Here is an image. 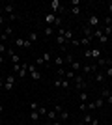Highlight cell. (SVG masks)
I'll return each mask as SVG.
<instances>
[{
  "label": "cell",
  "instance_id": "1",
  "mask_svg": "<svg viewBox=\"0 0 112 125\" xmlns=\"http://www.w3.org/2000/svg\"><path fill=\"white\" fill-rule=\"evenodd\" d=\"M17 75L15 73H10L8 77H4V92H11V90L17 86Z\"/></svg>",
  "mask_w": 112,
  "mask_h": 125
},
{
  "label": "cell",
  "instance_id": "2",
  "mask_svg": "<svg viewBox=\"0 0 112 125\" xmlns=\"http://www.w3.org/2000/svg\"><path fill=\"white\" fill-rule=\"evenodd\" d=\"M73 80H75V88L79 90V92H86V88H88V82H86L84 75H77Z\"/></svg>",
  "mask_w": 112,
  "mask_h": 125
},
{
  "label": "cell",
  "instance_id": "3",
  "mask_svg": "<svg viewBox=\"0 0 112 125\" xmlns=\"http://www.w3.org/2000/svg\"><path fill=\"white\" fill-rule=\"evenodd\" d=\"M49 8H51V13H54V15H58V13L64 11V6H62L60 0H51V2H49Z\"/></svg>",
  "mask_w": 112,
  "mask_h": 125
},
{
  "label": "cell",
  "instance_id": "4",
  "mask_svg": "<svg viewBox=\"0 0 112 125\" xmlns=\"http://www.w3.org/2000/svg\"><path fill=\"white\" fill-rule=\"evenodd\" d=\"M86 24L90 26V28H93V30H95V28H99V26H101V19H99V15L92 13V15L88 17V22H86Z\"/></svg>",
  "mask_w": 112,
  "mask_h": 125
},
{
  "label": "cell",
  "instance_id": "5",
  "mask_svg": "<svg viewBox=\"0 0 112 125\" xmlns=\"http://www.w3.org/2000/svg\"><path fill=\"white\" fill-rule=\"evenodd\" d=\"M28 75L32 77V80H41V73L37 71L36 63H28Z\"/></svg>",
  "mask_w": 112,
  "mask_h": 125
},
{
  "label": "cell",
  "instance_id": "6",
  "mask_svg": "<svg viewBox=\"0 0 112 125\" xmlns=\"http://www.w3.org/2000/svg\"><path fill=\"white\" fill-rule=\"evenodd\" d=\"M8 58H10V62H11V65H15V63H21V56L17 54L13 49H8Z\"/></svg>",
  "mask_w": 112,
  "mask_h": 125
},
{
  "label": "cell",
  "instance_id": "7",
  "mask_svg": "<svg viewBox=\"0 0 112 125\" xmlns=\"http://www.w3.org/2000/svg\"><path fill=\"white\" fill-rule=\"evenodd\" d=\"M2 13H6V15H15V4L13 2H6L4 6H2Z\"/></svg>",
  "mask_w": 112,
  "mask_h": 125
},
{
  "label": "cell",
  "instance_id": "8",
  "mask_svg": "<svg viewBox=\"0 0 112 125\" xmlns=\"http://www.w3.org/2000/svg\"><path fill=\"white\" fill-rule=\"evenodd\" d=\"M93 37H97V39H99V41H101L103 45H105V43H108V41H110V39H108V37L105 36V34H103L101 26H99V28H95V30H93Z\"/></svg>",
  "mask_w": 112,
  "mask_h": 125
},
{
  "label": "cell",
  "instance_id": "9",
  "mask_svg": "<svg viewBox=\"0 0 112 125\" xmlns=\"http://www.w3.org/2000/svg\"><path fill=\"white\" fill-rule=\"evenodd\" d=\"M10 36H13V28H11V26H6L4 32L0 34V43H6L10 39Z\"/></svg>",
  "mask_w": 112,
  "mask_h": 125
},
{
  "label": "cell",
  "instance_id": "10",
  "mask_svg": "<svg viewBox=\"0 0 112 125\" xmlns=\"http://www.w3.org/2000/svg\"><path fill=\"white\" fill-rule=\"evenodd\" d=\"M39 60H41V62H43V65H49V63H51V62H52V60H54V56H52V52L45 51V52H43V54H41V56H39Z\"/></svg>",
  "mask_w": 112,
  "mask_h": 125
},
{
  "label": "cell",
  "instance_id": "11",
  "mask_svg": "<svg viewBox=\"0 0 112 125\" xmlns=\"http://www.w3.org/2000/svg\"><path fill=\"white\" fill-rule=\"evenodd\" d=\"M26 75H28V63H22V65H21V71L17 73V78H19V80H22Z\"/></svg>",
  "mask_w": 112,
  "mask_h": 125
},
{
  "label": "cell",
  "instance_id": "12",
  "mask_svg": "<svg viewBox=\"0 0 112 125\" xmlns=\"http://www.w3.org/2000/svg\"><path fill=\"white\" fill-rule=\"evenodd\" d=\"M45 118H47L49 121H56V118H58V112H56V108H54V110H49Z\"/></svg>",
  "mask_w": 112,
  "mask_h": 125
},
{
  "label": "cell",
  "instance_id": "13",
  "mask_svg": "<svg viewBox=\"0 0 112 125\" xmlns=\"http://www.w3.org/2000/svg\"><path fill=\"white\" fill-rule=\"evenodd\" d=\"M82 32H84V37H93V28H90L88 24L82 26Z\"/></svg>",
  "mask_w": 112,
  "mask_h": 125
},
{
  "label": "cell",
  "instance_id": "14",
  "mask_svg": "<svg viewBox=\"0 0 112 125\" xmlns=\"http://www.w3.org/2000/svg\"><path fill=\"white\" fill-rule=\"evenodd\" d=\"M54 34H56V28H54V26H45V30H43V36H54Z\"/></svg>",
  "mask_w": 112,
  "mask_h": 125
},
{
  "label": "cell",
  "instance_id": "15",
  "mask_svg": "<svg viewBox=\"0 0 112 125\" xmlns=\"http://www.w3.org/2000/svg\"><path fill=\"white\" fill-rule=\"evenodd\" d=\"M90 73H92V63H82L80 75H90Z\"/></svg>",
  "mask_w": 112,
  "mask_h": 125
},
{
  "label": "cell",
  "instance_id": "16",
  "mask_svg": "<svg viewBox=\"0 0 112 125\" xmlns=\"http://www.w3.org/2000/svg\"><path fill=\"white\" fill-rule=\"evenodd\" d=\"M93 118H95V116H92L90 112H86V114L82 116V123H88V125H92V121H93Z\"/></svg>",
  "mask_w": 112,
  "mask_h": 125
},
{
  "label": "cell",
  "instance_id": "17",
  "mask_svg": "<svg viewBox=\"0 0 112 125\" xmlns=\"http://www.w3.org/2000/svg\"><path fill=\"white\" fill-rule=\"evenodd\" d=\"M69 65H71V69H73L75 73H79L80 69H82V63H80V62H77V60H73V62H71Z\"/></svg>",
  "mask_w": 112,
  "mask_h": 125
},
{
  "label": "cell",
  "instance_id": "18",
  "mask_svg": "<svg viewBox=\"0 0 112 125\" xmlns=\"http://www.w3.org/2000/svg\"><path fill=\"white\" fill-rule=\"evenodd\" d=\"M39 118H41V116H39V112H37V110H30V121H32V123L39 121Z\"/></svg>",
  "mask_w": 112,
  "mask_h": 125
},
{
  "label": "cell",
  "instance_id": "19",
  "mask_svg": "<svg viewBox=\"0 0 112 125\" xmlns=\"http://www.w3.org/2000/svg\"><path fill=\"white\" fill-rule=\"evenodd\" d=\"M99 58H101V49H92V60L97 62Z\"/></svg>",
  "mask_w": 112,
  "mask_h": 125
},
{
  "label": "cell",
  "instance_id": "20",
  "mask_svg": "<svg viewBox=\"0 0 112 125\" xmlns=\"http://www.w3.org/2000/svg\"><path fill=\"white\" fill-rule=\"evenodd\" d=\"M52 62L56 63L58 67H64V65H65V60H64V56H54V60H52Z\"/></svg>",
  "mask_w": 112,
  "mask_h": 125
},
{
  "label": "cell",
  "instance_id": "21",
  "mask_svg": "<svg viewBox=\"0 0 112 125\" xmlns=\"http://www.w3.org/2000/svg\"><path fill=\"white\" fill-rule=\"evenodd\" d=\"M105 73H101V71H97L95 75H93V80H95V82H105Z\"/></svg>",
  "mask_w": 112,
  "mask_h": 125
},
{
  "label": "cell",
  "instance_id": "22",
  "mask_svg": "<svg viewBox=\"0 0 112 125\" xmlns=\"http://www.w3.org/2000/svg\"><path fill=\"white\" fill-rule=\"evenodd\" d=\"M28 39H30V41H32L34 43V45H36V43H37V39H39V34H37V32H30V34H28Z\"/></svg>",
  "mask_w": 112,
  "mask_h": 125
},
{
  "label": "cell",
  "instance_id": "23",
  "mask_svg": "<svg viewBox=\"0 0 112 125\" xmlns=\"http://www.w3.org/2000/svg\"><path fill=\"white\" fill-rule=\"evenodd\" d=\"M24 47V37H15V49H22Z\"/></svg>",
  "mask_w": 112,
  "mask_h": 125
},
{
  "label": "cell",
  "instance_id": "24",
  "mask_svg": "<svg viewBox=\"0 0 112 125\" xmlns=\"http://www.w3.org/2000/svg\"><path fill=\"white\" fill-rule=\"evenodd\" d=\"M101 21H103V26H112V17L110 15H105Z\"/></svg>",
  "mask_w": 112,
  "mask_h": 125
},
{
  "label": "cell",
  "instance_id": "25",
  "mask_svg": "<svg viewBox=\"0 0 112 125\" xmlns=\"http://www.w3.org/2000/svg\"><path fill=\"white\" fill-rule=\"evenodd\" d=\"M75 77H77V73H75L73 69H67V71H65V78H67V80H73Z\"/></svg>",
  "mask_w": 112,
  "mask_h": 125
},
{
  "label": "cell",
  "instance_id": "26",
  "mask_svg": "<svg viewBox=\"0 0 112 125\" xmlns=\"http://www.w3.org/2000/svg\"><path fill=\"white\" fill-rule=\"evenodd\" d=\"M93 103H95V108H103V104H105V99H103L101 95H99V97H97Z\"/></svg>",
  "mask_w": 112,
  "mask_h": 125
},
{
  "label": "cell",
  "instance_id": "27",
  "mask_svg": "<svg viewBox=\"0 0 112 125\" xmlns=\"http://www.w3.org/2000/svg\"><path fill=\"white\" fill-rule=\"evenodd\" d=\"M4 54H8V45H6V43H0V56H4Z\"/></svg>",
  "mask_w": 112,
  "mask_h": 125
},
{
  "label": "cell",
  "instance_id": "28",
  "mask_svg": "<svg viewBox=\"0 0 112 125\" xmlns=\"http://www.w3.org/2000/svg\"><path fill=\"white\" fill-rule=\"evenodd\" d=\"M52 86H54V88H62V77L54 78V80H52Z\"/></svg>",
  "mask_w": 112,
  "mask_h": 125
},
{
  "label": "cell",
  "instance_id": "29",
  "mask_svg": "<svg viewBox=\"0 0 112 125\" xmlns=\"http://www.w3.org/2000/svg\"><path fill=\"white\" fill-rule=\"evenodd\" d=\"M105 77L112 78V65H107V67H105Z\"/></svg>",
  "mask_w": 112,
  "mask_h": 125
},
{
  "label": "cell",
  "instance_id": "30",
  "mask_svg": "<svg viewBox=\"0 0 112 125\" xmlns=\"http://www.w3.org/2000/svg\"><path fill=\"white\" fill-rule=\"evenodd\" d=\"M64 60H65V63H71V62H73V60H75V58H73V54H71V52H65Z\"/></svg>",
  "mask_w": 112,
  "mask_h": 125
},
{
  "label": "cell",
  "instance_id": "31",
  "mask_svg": "<svg viewBox=\"0 0 112 125\" xmlns=\"http://www.w3.org/2000/svg\"><path fill=\"white\" fill-rule=\"evenodd\" d=\"M79 99H80V103H86V101H88V94H86V92H80Z\"/></svg>",
  "mask_w": 112,
  "mask_h": 125
},
{
  "label": "cell",
  "instance_id": "32",
  "mask_svg": "<svg viewBox=\"0 0 112 125\" xmlns=\"http://www.w3.org/2000/svg\"><path fill=\"white\" fill-rule=\"evenodd\" d=\"M90 43H92V37H82L80 39V45H84V47H88Z\"/></svg>",
  "mask_w": 112,
  "mask_h": 125
},
{
  "label": "cell",
  "instance_id": "33",
  "mask_svg": "<svg viewBox=\"0 0 112 125\" xmlns=\"http://www.w3.org/2000/svg\"><path fill=\"white\" fill-rule=\"evenodd\" d=\"M21 65H22V62L21 63H15V65H11V71H13V73H19V71H21Z\"/></svg>",
  "mask_w": 112,
  "mask_h": 125
},
{
  "label": "cell",
  "instance_id": "34",
  "mask_svg": "<svg viewBox=\"0 0 112 125\" xmlns=\"http://www.w3.org/2000/svg\"><path fill=\"white\" fill-rule=\"evenodd\" d=\"M71 13H73L75 17H79V15H80V6H75V8H71Z\"/></svg>",
  "mask_w": 112,
  "mask_h": 125
},
{
  "label": "cell",
  "instance_id": "35",
  "mask_svg": "<svg viewBox=\"0 0 112 125\" xmlns=\"http://www.w3.org/2000/svg\"><path fill=\"white\" fill-rule=\"evenodd\" d=\"M69 80H67V78H65V77H62V88H64V90H67V88H69Z\"/></svg>",
  "mask_w": 112,
  "mask_h": 125
},
{
  "label": "cell",
  "instance_id": "36",
  "mask_svg": "<svg viewBox=\"0 0 112 125\" xmlns=\"http://www.w3.org/2000/svg\"><path fill=\"white\" fill-rule=\"evenodd\" d=\"M28 106H30V110H39V106H41V104H39V103H36V101H32V103L28 104Z\"/></svg>",
  "mask_w": 112,
  "mask_h": 125
},
{
  "label": "cell",
  "instance_id": "37",
  "mask_svg": "<svg viewBox=\"0 0 112 125\" xmlns=\"http://www.w3.org/2000/svg\"><path fill=\"white\" fill-rule=\"evenodd\" d=\"M79 110L86 114V112H88V106H86V103H79Z\"/></svg>",
  "mask_w": 112,
  "mask_h": 125
},
{
  "label": "cell",
  "instance_id": "38",
  "mask_svg": "<svg viewBox=\"0 0 112 125\" xmlns=\"http://www.w3.org/2000/svg\"><path fill=\"white\" fill-rule=\"evenodd\" d=\"M24 47H26V49H32V47H34V43L30 41L28 37H24Z\"/></svg>",
  "mask_w": 112,
  "mask_h": 125
},
{
  "label": "cell",
  "instance_id": "39",
  "mask_svg": "<svg viewBox=\"0 0 112 125\" xmlns=\"http://www.w3.org/2000/svg\"><path fill=\"white\" fill-rule=\"evenodd\" d=\"M39 116H47V112H49V108H45V106H39Z\"/></svg>",
  "mask_w": 112,
  "mask_h": 125
},
{
  "label": "cell",
  "instance_id": "40",
  "mask_svg": "<svg viewBox=\"0 0 112 125\" xmlns=\"http://www.w3.org/2000/svg\"><path fill=\"white\" fill-rule=\"evenodd\" d=\"M84 56H86V60H92V49H86V51H84Z\"/></svg>",
  "mask_w": 112,
  "mask_h": 125
},
{
  "label": "cell",
  "instance_id": "41",
  "mask_svg": "<svg viewBox=\"0 0 112 125\" xmlns=\"http://www.w3.org/2000/svg\"><path fill=\"white\" fill-rule=\"evenodd\" d=\"M64 34H65V28H64V26H60L58 30H56V36H64Z\"/></svg>",
  "mask_w": 112,
  "mask_h": 125
},
{
  "label": "cell",
  "instance_id": "42",
  "mask_svg": "<svg viewBox=\"0 0 112 125\" xmlns=\"http://www.w3.org/2000/svg\"><path fill=\"white\" fill-rule=\"evenodd\" d=\"M107 11H108L107 15H110V17H112V0H110V2L107 4Z\"/></svg>",
  "mask_w": 112,
  "mask_h": 125
},
{
  "label": "cell",
  "instance_id": "43",
  "mask_svg": "<svg viewBox=\"0 0 112 125\" xmlns=\"http://www.w3.org/2000/svg\"><path fill=\"white\" fill-rule=\"evenodd\" d=\"M86 106H88V112H90V110H95V103H93V101H90Z\"/></svg>",
  "mask_w": 112,
  "mask_h": 125
},
{
  "label": "cell",
  "instance_id": "44",
  "mask_svg": "<svg viewBox=\"0 0 112 125\" xmlns=\"http://www.w3.org/2000/svg\"><path fill=\"white\" fill-rule=\"evenodd\" d=\"M71 45H75V47H79V45H80V39H77V37H73V39H71Z\"/></svg>",
  "mask_w": 112,
  "mask_h": 125
},
{
  "label": "cell",
  "instance_id": "45",
  "mask_svg": "<svg viewBox=\"0 0 112 125\" xmlns=\"http://www.w3.org/2000/svg\"><path fill=\"white\" fill-rule=\"evenodd\" d=\"M58 77H65V67H58Z\"/></svg>",
  "mask_w": 112,
  "mask_h": 125
},
{
  "label": "cell",
  "instance_id": "46",
  "mask_svg": "<svg viewBox=\"0 0 112 125\" xmlns=\"http://www.w3.org/2000/svg\"><path fill=\"white\" fill-rule=\"evenodd\" d=\"M6 21H8V19H6V17L0 13V26H4V24H6Z\"/></svg>",
  "mask_w": 112,
  "mask_h": 125
},
{
  "label": "cell",
  "instance_id": "47",
  "mask_svg": "<svg viewBox=\"0 0 112 125\" xmlns=\"http://www.w3.org/2000/svg\"><path fill=\"white\" fill-rule=\"evenodd\" d=\"M75 6H80V0H71V8H75Z\"/></svg>",
  "mask_w": 112,
  "mask_h": 125
},
{
  "label": "cell",
  "instance_id": "48",
  "mask_svg": "<svg viewBox=\"0 0 112 125\" xmlns=\"http://www.w3.org/2000/svg\"><path fill=\"white\" fill-rule=\"evenodd\" d=\"M0 90H4V77L0 75Z\"/></svg>",
  "mask_w": 112,
  "mask_h": 125
},
{
  "label": "cell",
  "instance_id": "49",
  "mask_svg": "<svg viewBox=\"0 0 112 125\" xmlns=\"http://www.w3.org/2000/svg\"><path fill=\"white\" fill-rule=\"evenodd\" d=\"M92 125H99V120H97V118H93V121H92Z\"/></svg>",
  "mask_w": 112,
  "mask_h": 125
},
{
  "label": "cell",
  "instance_id": "50",
  "mask_svg": "<svg viewBox=\"0 0 112 125\" xmlns=\"http://www.w3.org/2000/svg\"><path fill=\"white\" fill-rule=\"evenodd\" d=\"M2 63H4V56H0V67H2Z\"/></svg>",
  "mask_w": 112,
  "mask_h": 125
},
{
  "label": "cell",
  "instance_id": "51",
  "mask_svg": "<svg viewBox=\"0 0 112 125\" xmlns=\"http://www.w3.org/2000/svg\"><path fill=\"white\" fill-rule=\"evenodd\" d=\"M108 49H110V51H112V41H108Z\"/></svg>",
  "mask_w": 112,
  "mask_h": 125
},
{
  "label": "cell",
  "instance_id": "52",
  "mask_svg": "<svg viewBox=\"0 0 112 125\" xmlns=\"http://www.w3.org/2000/svg\"><path fill=\"white\" fill-rule=\"evenodd\" d=\"M2 110H4V106H2V104H0V114H2Z\"/></svg>",
  "mask_w": 112,
  "mask_h": 125
},
{
  "label": "cell",
  "instance_id": "53",
  "mask_svg": "<svg viewBox=\"0 0 112 125\" xmlns=\"http://www.w3.org/2000/svg\"><path fill=\"white\" fill-rule=\"evenodd\" d=\"M64 125H73V123H64Z\"/></svg>",
  "mask_w": 112,
  "mask_h": 125
},
{
  "label": "cell",
  "instance_id": "54",
  "mask_svg": "<svg viewBox=\"0 0 112 125\" xmlns=\"http://www.w3.org/2000/svg\"><path fill=\"white\" fill-rule=\"evenodd\" d=\"M0 34H2V32H0Z\"/></svg>",
  "mask_w": 112,
  "mask_h": 125
}]
</instances>
